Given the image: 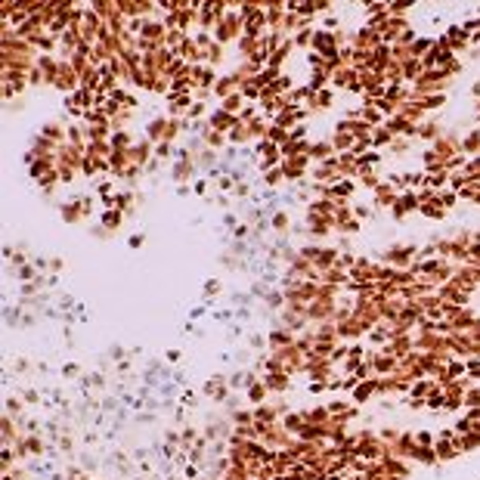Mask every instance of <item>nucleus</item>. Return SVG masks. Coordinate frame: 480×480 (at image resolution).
Here are the masks:
<instances>
[{"label":"nucleus","mask_w":480,"mask_h":480,"mask_svg":"<svg viewBox=\"0 0 480 480\" xmlns=\"http://www.w3.org/2000/svg\"><path fill=\"white\" fill-rule=\"evenodd\" d=\"M266 388H270V390H286L288 378L286 375H270V378H266Z\"/></svg>","instance_id":"f257e3e1"}]
</instances>
